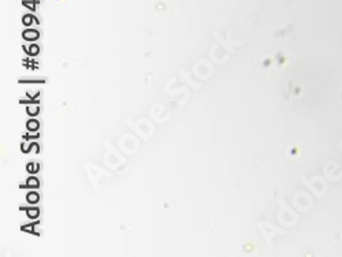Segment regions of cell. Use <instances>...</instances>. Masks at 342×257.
Returning a JSON list of instances; mask_svg holds the SVG:
<instances>
[{"label":"cell","instance_id":"7","mask_svg":"<svg viewBox=\"0 0 342 257\" xmlns=\"http://www.w3.org/2000/svg\"><path fill=\"white\" fill-rule=\"evenodd\" d=\"M28 114L34 116V115L38 114V107H28Z\"/></svg>","mask_w":342,"mask_h":257},{"label":"cell","instance_id":"8","mask_svg":"<svg viewBox=\"0 0 342 257\" xmlns=\"http://www.w3.org/2000/svg\"><path fill=\"white\" fill-rule=\"evenodd\" d=\"M22 22H24V25H26V26H29V25L32 23V16H30V15H26V16H24V19H22Z\"/></svg>","mask_w":342,"mask_h":257},{"label":"cell","instance_id":"3","mask_svg":"<svg viewBox=\"0 0 342 257\" xmlns=\"http://www.w3.org/2000/svg\"><path fill=\"white\" fill-rule=\"evenodd\" d=\"M38 179L34 178V177H32V178H29L28 179V182H26V186L28 187H33V189H36V187H38Z\"/></svg>","mask_w":342,"mask_h":257},{"label":"cell","instance_id":"6","mask_svg":"<svg viewBox=\"0 0 342 257\" xmlns=\"http://www.w3.org/2000/svg\"><path fill=\"white\" fill-rule=\"evenodd\" d=\"M28 216L29 218H37L38 216V209H36V208H30V209H28Z\"/></svg>","mask_w":342,"mask_h":257},{"label":"cell","instance_id":"5","mask_svg":"<svg viewBox=\"0 0 342 257\" xmlns=\"http://www.w3.org/2000/svg\"><path fill=\"white\" fill-rule=\"evenodd\" d=\"M38 51H40V49H38V47H37V45H34V44H33V45H30L29 48H26V52H28L29 55H32V56L37 55V53H38Z\"/></svg>","mask_w":342,"mask_h":257},{"label":"cell","instance_id":"1","mask_svg":"<svg viewBox=\"0 0 342 257\" xmlns=\"http://www.w3.org/2000/svg\"><path fill=\"white\" fill-rule=\"evenodd\" d=\"M24 38L25 40H29V41H34V40H37L38 38V32L37 30H33V29H29V30H25L24 32Z\"/></svg>","mask_w":342,"mask_h":257},{"label":"cell","instance_id":"4","mask_svg":"<svg viewBox=\"0 0 342 257\" xmlns=\"http://www.w3.org/2000/svg\"><path fill=\"white\" fill-rule=\"evenodd\" d=\"M37 129H38V122H37V120H34V119L29 120V122H28V130L36 131Z\"/></svg>","mask_w":342,"mask_h":257},{"label":"cell","instance_id":"2","mask_svg":"<svg viewBox=\"0 0 342 257\" xmlns=\"http://www.w3.org/2000/svg\"><path fill=\"white\" fill-rule=\"evenodd\" d=\"M26 200H28V202H30V204H36V202L38 201V194L32 192V193H29L28 196H26Z\"/></svg>","mask_w":342,"mask_h":257}]
</instances>
